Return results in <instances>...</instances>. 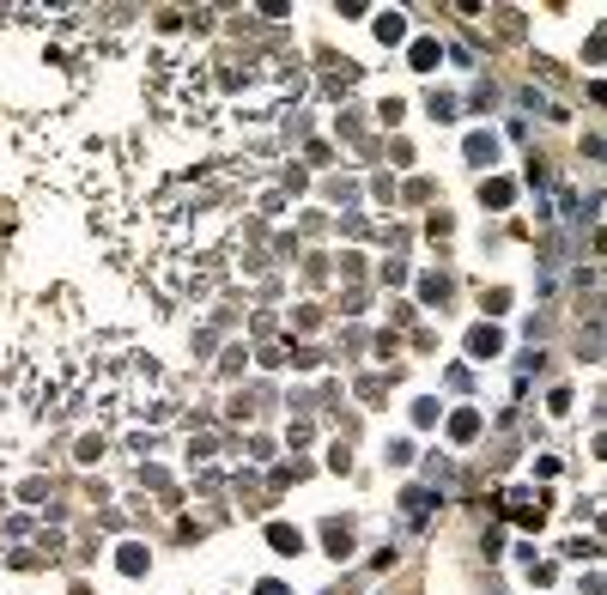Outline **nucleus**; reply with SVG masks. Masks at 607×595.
Masks as SVG:
<instances>
[{"mask_svg":"<svg viewBox=\"0 0 607 595\" xmlns=\"http://www.w3.org/2000/svg\"><path fill=\"white\" fill-rule=\"evenodd\" d=\"M273 547H280V553H298V547H304L298 529H273Z\"/></svg>","mask_w":607,"mask_h":595,"instance_id":"nucleus-2","label":"nucleus"},{"mask_svg":"<svg viewBox=\"0 0 607 595\" xmlns=\"http://www.w3.org/2000/svg\"><path fill=\"white\" fill-rule=\"evenodd\" d=\"M401 31H407L401 12H383V18H377V37H383V43H401Z\"/></svg>","mask_w":607,"mask_h":595,"instance_id":"nucleus-1","label":"nucleus"}]
</instances>
